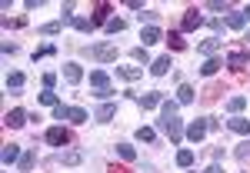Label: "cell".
Listing matches in <instances>:
<instances>
[{
	"mask_svg": "<svg viewBox=\"0 0 250 173\" xmlns=\"http://www.w3.org/2000/svg\"><path fill=\"white\" fill-rule=\"evenodd\" d=\"M160 130L170 136L173 143H180L184 140V123H180V114H177V103H170V100H164L160 103Z\"/></svg>",
	"mask_w": 250,
	"mask_h": 173,
	"instance_id": "1",
	"label": "cell"
},
{
	"mask_svg": "<svg viewBox=\"0 0 250 173\" xmlns=\"http://www.w3.org/2000/svg\"><path fill=\"white\" fill-rule=\"evenodd\" d=\"M83 54H87V57H94V60L110 63V60H117V43H97V47H87Z\"/></svg>",
	"mask_w": 250,
	"mask_h": 173,
	"instance_id": "2",
	"label": "cell"
},
{
	"mask_svg": "<svg viewBox=\"0 0 250 173\" xmlns=\"http://www.w3.org/2000/svg\"><path fill=\"white\" fill-rule=\"evenodd\" d=\"M207 130H210V120H207V116H200V120H193L190 127H184V136L193 140V143H200V140L207 136Z\"/></svg>",
	"mask_w": 250,
	"mask_h": 173,
	"instance_id": "3",
	"label": "cell"
},
{
	"mask_svg": "<svg viewBox=\"0 0 250 173\" xmlns=\"http://www.w3.org/2000/svg\"><path fill=\"white\" fill-rule=\"evenodd\" d=\"M43 140H47L50 147H67V143H70V134H67L63 127H50V130L43 134Z\"/></svg>",
	"mask_w": 250,
	"mask_h": 173,
	"instance_id": "4",
	"label": "cell"
},
{
	"mask_svg": "<svg viewBox=\"0 0 250 173\" xmlns=\"http://www.w3.org/2000/svg\"><path fill=\"white\" fill-rule=\"evenodd\" d=\"M224 63H227L230 70H244V67H250V54L247 50H233V54L224 57Z\"/></svg>",
	"mask_w": 250,
	"mask_h": 173,
	"instance_id": "5",
	"label": "cell"
},
{
	"mask_svg": "<svg viewBox=\"0 0 250 173\" xmlns=\"http://www.w3.org/2000/svg\"><path fill=\"white\" fill-rule=\"evenodd\" d=\"M200 23H204V14H200L197 7H190V10L184 14V23H180V30H184V34H190V30H197V27H200Z\"/></svg>",
	"mask_w": 250,
	"mask_h": 173,
	"instance_id": "6",
	"label": "cell"
},
{
	"mask_svg": "<svg viewBox=\"0 0 250 173\" xmlns=\"http://www.w3.org/2000/svg\"><path fill=\"white\" fill-rule=\"evenodd\" d=\"M90 87H94V94H104V90H114V87H110V77H107L104 70H94V74H90Z\"/></svg>",
	"mask_w": 250,
	"mask_h": 173,
	"instance_id": "7",
	"label": "cell"
},
{
	"mask_svg": "<svg viewBox=\"0 0 250 173\" xmlns=\"http://www.w3.org/2000/svg\"><path fill=\"white\" fill-rule=\"evenodd\" d=\"M27 120H30V114H27V110H20V107H14L10 114L3 116V123H7V127H23Z\"/></svg>",
	"mask_w": 250,
	"mask_h": 173,
	"instance_id": "8",
	"label": "cell"
},
{
	"mask_svg": "<svg viewBox=\"0 0 250 173\" xmlns=\"http://www.w3.org/2000/svg\"><path fill=\"white\" fill-rule=\"evenodd\" d=\"M197 50H200L204 57L210 60V57H217V50H220V40H217V37H207V40H200V43H197Z\"/></svg>",
	"mask_w": 250,
	"mask_h": 173,
	"instance_id": "9",
	"label": "cell"
},
{
	"mask_svg": "<svg viewBox=\"0 0 250 173\" xmlns=\"http://www.w3.org/2000/svg\"><path fill=\"white\" fill-rule=\"evenodd\" d=\"M20 147L17 143H7V147H3V154H0V160H3V167H10V163H20Z\"/></svg>",
	"mask_w": 250,
	"mask_h": 173,
	"instance_id": "10",
	"label": "cell"
},
{
	"mask_svg": "<svg viewBox=\"0 0 250 173\" xmlns=\"http://www.w3.org/2000/svg\"><path fill=\"white\" fill-rule=\"evenodd\" d=\"M137 103H140L144 110H154V107H160L164 100H160V94H157V90H147L144 96H137Z\"/></svg>",
	"mask_w": 250,
	"mask_h": 173,
	"instance_id": "11",
	"label": "cell"
},
{
	"mask_svg": "<svg viewBox=\"0 0 250 173\" xmlns=\"http://www.w3.org/2000/svg\"><path fill=\"white\" fill-rule=\"evenodd\" d=\"M227 127H230L233 134H240V136L250 134V120H247V116H230V120H227Z\"/></svg>",
	"mask_w": 250,
	"mask_h": 173,
	"instance_id": "12",
	"label": "cell"
},
{
	"mask_svg": "<svg viewBox=\"0 0 250 173\" xmlns=\"http://www.w3.org/2000/svg\"><path fill=\"white\" fill-rule=\"evenodd\" d=\"M97 120H100V123H110V120H114V116H117V107H114V103H110V100H107V103H100V107H97Z\"/></svg>",
	"mask_w": 250,
	"mask_h": 173,
	"instance_id": "13",
	"label": "cell"
},
{
	"mask_svg": "<svg viewBox=\"0 0 250 173\" xmlns=\"http://www.w3.org/2000/svg\"><path fill=\"white\" fill-rule=\"evenodd\" d=\"M63 80H67V83H80V80H83L80 63H63Z\"/></svg>",
	"mask_w": 250,
	"mask_h": 173,
	"instance_id": "14",
	"label": "cell"
},
{
	"mask_svg": "<svg viewBox=\"0 0 250 173\" xmlns=\"http://www.w3.org/2000/svg\"><path fill=\"white\" fill-rule=\"evenodd\" d=\"M90 20H94V27H107V23H110V7H107V3H100Z\"/></svg>",
	"mask_w": 250,
	"mask_h": 173,
	"instance_id": "15",
	"label": "cell"
},
{
	"mask_svg": "<svg viewBox=\"0 0 250 173\" xmlns=\"http://www.w3.org/2000/svg\"><path fill=\"white\" fill-rule=\"evenodd\" d=\"M224 23H227V27H230V30H244V27H247V17H244V14H240V10H230V14H227V20H224Z\"/></svg>",
	"mask_w": 250,
	"mask_h": 173,
	"instance_id": "16",
	"label": "cell"
},
{
	"mask_svg": "<svg viewBox=\"0 0 250 173\" xmlns=\"http://www.w3.org/2000/svg\"><path fill=\"white\" fill-rule=\"evenodd\" d=\"M167 70H173V67H170V57H157L154 63H150V74H154V77H164Z\"/></svg>",
	"mask_w": 250,
	"mask_h": 173,
	"instance_id": "17",
	"label": "cell"
},
{
	"mask_svg": "<svg viewBox=\"0 0 250 173\" xmlns=\"http://www.w3.org/2000/svg\"><path fill=\"white\" fill-rule=\"evenodd\" d=\"M244 107H247V96H230V100H227V110H230L233 116L244 114Z\"/></svg>",
	"mask_w": 250,
	"mask_h": 173,
	"instance_id": "18",
	"label": "cell"
},
{
	"mask_svg": "<svg viewBox=\"0 0 250 173\" xmlns=\"http://www.w3.org/2000/svg\"><path fill=\"white\" fill-rule=\"evenodd\" d=\"M220 67H224V60H220V57H210L207 63H204V67H200V74H204V77H213Z\"/></svg>",
	"mask_w": 250,
	"mask_h": 173,
	"instance_id": "19",
	"label": "cell"
},
{
	"mask_svg": "<svg viewBox=\"0 0 250 173\" xmlns=\"http://www.w3.org/2000/svg\"><path fill=\"white\" fill-rule=\"evenodd\" d=\"M117 74H120V77L127 80V83H134V80H140V77H144V70H140V67H120Z\"/></svg>",
	"mask_w": 250,
	"mask_h": 173,
	"instance_id": "20",
	"label": "cell"
},
{
	"mask_svg": "<svg viewBox=\"0 0 250 173\" xmlns=\"http://www.w3.org/2000/svg\"><path fill=\"white\" fill-rule=\"evenodd\" d=\"M177 103H193V87L190 83H180V87H177Z\"/></svg>",
	"mask_w": 250,
	"mask_h": 173,
	"instance_id": "21",
	"label": "cell"
},
{
	"mask_svg": "<svg viewBox=\"0 0 250 173\" xmlns=\"http://www.w3.org/2000/svg\"><path fill=\"white\" fill-rule=\"evenodd\" d=\"M157 40H160V30H157V27H144V30H140V43H144V47H147V43H157Z\"/></svg>",
	"mask_w": 250,
	"mask_h": 173,
	"instance_id": "22",
	"label": "cell"
},
{
	"mask_svg": "<svg viewBox=\"0 0 250 173\" xmlns=\"http://www.w3.org/2000/svg\"><path fill=\"white\" fill-rule=\"evenodd\" d=\"M87 110H83V107H70V116H67V120H70V123H87Z\"/></svg>",
	"mask_w": 250,
	"mask_h": 173,
	"instance_id": "23",
	"label": "cell"
},
{
	"mask_svg": "<svg viewBox=\"0 0 250 173\" xmlns=\"http://www.w3.org/2000/svg\"><path fill=\"white\" fill-rule=\"evenodd\" d=\"M40 103H43V107H57L60 100H57V94H54V90H40V96H37Z\"/></svg>",
	"mask_w": 250,
	"mask_h": 173,
	"instance_id": "24",
	"label": "cell"
},
{
	"mask_svg": "<svg viewBox=\"0 0 250 173\" xmlns=\"http://www.w3.org/2000/svg\"><path fill=\"white\" fill-rule=\"evenodd\" d=\"M117 156H120V160H134L137 150L130 147V143H117Z\"/></svg>",
	"mask_w": 250,
	"mask_h": 173,
	"instance_id": "25",
	"label": "cell"
},
{
	"mask_svg": "<svg viewBox=\"0 0 250 173\" xmlns=\"http://www.w3.org/2000/svg\"><path fill=\"white\" fill-rule=\"evenodd\" d=\"M57 160H60V163H63V167H77V163H80V160H83V156H80V154H74V150H70V154H60Z\"/></svg>",
	"mask_w": 250,
	"mask_h": 173,
	"instance_id": "26",
	"label": "cell"
},
{
	"mask_svg": "<svg viewBox=\"0 0 250 173\" xmlns=\"http://www.w3.org/2000/svg\"><path fill=\"white\" fill-rule=\"evenodd\" d=\"M154 127H140V130H137V140H140V143H154Z\"/></svg>",
	"mask_w": 250,
	"mask_h": 173,
	"instance_id": "27",
	"label": "cell"
},
{
	"mask_svg": "<svg viewBox=\"0 0 250 173\" xmlns=\"http://www.w3.org/2000/svg\"><path fill=\"white\" fill-rule=\"evenodd\" d=\"M70 23H74L77 30H83V34H87V30H94V20H90V17H74Z\"/></svg>",
	"mask_w": 250,
	"mask_h": 173,
	"instance_id": "28",
	"label": "cell"
},
{
	"mask_svg": "<svg viewBox=\"0 0 250 173\" xmlns=\"http://www.w3.org/2000/svg\"><path fill=\"white\" fill-rule=\"evenodd\" d=\"M130 57H134L137 63H150V54H147V47H134V50H130Z\"/></svg>",
	"mask_w": 250,
	"mask_h": 173,
	"instance_id": "29",
	"label": "cell"
},
{
	"mask_svg": "<svg viewBox=\"0 0 250 173\" xmlns=\"http://www.w3.org/2000/svg\"><path fill=\"white\" fill-rule=\"evenodd\" d=\"M20 87H23V74H10V77H7V90H14V94H17Z\"/></svg>",
	"mask_w": 250,
	"mask_h": 173,
	"instance_id": "30",
	"label": "cell"
},
{
	"mask_svg": "<svg viewBox=\"0 0 250 173\" xmlns=\"http://www.w3.org/2000/svg\"><path fill=\"white\" fill-rule=\"evenodd\" d=\"M60 27H63V20H54V23H43V27H40V34H43V37H54V34H57Z\"/></svg>",
	"mask_w": 250,
	"mask_h": 173,
	"instance_id": "31",
	"label": "cell"
},
{
	"mask_svg": "<svg viewBox=\"0 0 250 173\" xmlns=\"http://www.w3.org/2000/svg\"><path fill=\"white\" fill-rule=\"evenodd\" d=\"M233 156H237L240 163H250V140H247V143H240V147H237V154H233Z\"/></svg>",
	"mask_w": 250,
	"mask_h": 173,
	"instance_id": "32",
	"label": "cell"
},
{
	"mask_svg": "<svg viewBox=\"0 0 250 173\" xmlns=\"http://www.w3.org/2000/svg\"><path fill=\"white\" fill-rule=\"evenodd\" d=\"M57 54V47L54 43H47V47H40V50H34V60H43V57H54Z\"/></svg>",
	"mask_w": 250,
	"mask_h": 173,
	"instance_id": "33",
	"label": "cell"
},
{
	"mask_svg": "<svg viewBox=\"0 0 250 173\" xmlns=\"http://www.w3.org/2000/svg\"><path fill=\"white\" fill-rule=\"evenodd\" d=\"M124 27H127V23H124L120 17H114L110 23H107V27H104V30H107V34H124Z\"/></svg>",
	"mask_w": 250,
	"mask_h": 173,
	"instance_id": "34",
	"label": "cell"
},
{
	"mask_svg": "<svg viewBox=\"0 0 250 173\" xmlns=\"http://www.w3.org/2000/svg\"><path fill=\"white\" fill-rule=\"evenodd\" d=\"M193 163V150H180L177 154V167H190Z\"/></svg>",
	"mask_w": 250,
	"mask_h": 173,
	"instance_id": "35",
	"label": "cell"
},
{
	"mask_svg": "<svg viewBox=\"0 0 250 173\" xmlns=\"http://www.w3.org/2000/svg\"><path fill=\"white\" fill-rule=\"evenodd\" d=\"M167 43H170V50H184V47H187L180 34H170V37H167Z\"/></svg>",
	"mask_w": 250,
	"mask_h": 173,
	"instance_id": "36",
	"label": "cell"
},
{
	"mask_svg": "<svg viewBox=\"0 0 250 173\" xmlns=\"http://www.w3.org/2000/svg\"><path fill=\"white\" fill-rule=\"evenodd\" d=\"M67 116H70V107L67 103H57L54 107V120H67Z\"/></svg>",
	"mask_w": 250,
	"mask_h": 173,
	"instance_id": "37",
	"label": "cell"
},
{
	"mask_svg": "<svg viewBox=\"0 0 250 173\" xmlns=\"http://www.w3.org/2000/svg\"><path fill=\"white\" fill-rule=\"evenodd\" d=\"M20 170H30V167H34V154H30V150H27V154L20 156V163H17Z\"/></svg>",
	"mask_w": 250,
	"mask_h": 173,
	"instance_id": "38",
	"label": "cell"
},
{
	"mask_svg": "<svg viewBox=\"0 0 250 173\" xmlns=\"http://www.w3.org/2000/svg\"><path fill=\"white\" fill-rule=\"evenodd\" d=\"M207 7H210V10H224V14H230V3H227V0H224V3H220V0H210Z\"/></svg>",
	"mask_w": 250,
	"mask_h": 173,
	"instance_id": "39",
	"label": "cell"
},
{
	"mask_svg": "<svg viewBox=\"0 0 250 173\" xmlns=\"http://www.w3.org/2000/svg\"><path fill=\"white\" fill-rule=\"evenodd\" d=\"M54 83H57V74H43V90H54Z\"/></svg>",
	"mask_w": 250,
	"mask_h": 173,
	"instance_id": "40",
	"label": "cell"
},
{
	"mask_svg": "<svg viewBox=\"0 0 250 173\" xmlns=\"http://www.w3.org/2000/svg\"><path fill=\"white\" fill-rule=\"evenodd\" d=\"M204 173H224V167H220V163H210V167H207Z\"/></svg>",
	"mask_w": 250,
	"mask_h": 173,
	"instance_id": "41",
	"label": "cell"
},
{
	"mask_svg": "<svg viewBox=\"0 0 250 173\" xmlns=\"http://www.w3.org/2000/svg\"><path fill=\"white\" fill-rule=\"evenodd\" d=\"M240 14H244V17H250V3H247V7H244V10H240Z\"/></svg>",
	"mask_w": 250,
	"mask_h": 173,
	"instance_id": "42",
	"label": "cell"
}]
</instances>
